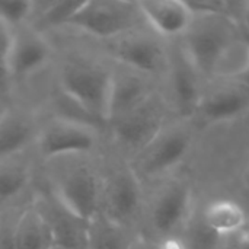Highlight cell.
Here are the masks:
<instances>
[{"instance_id":"33","label":"cell","mask_w":249,"mask_h":249,"mask_svg":"<svg viewBox=\"0 0 249 249\" xmlns=\"http://www.w3.org/2000/svg\"><path fill=\"white\" fill-rule=\"evenodd\" d=\"M3 99H4V95H3V93L0 92V105L3 104ZM0 108H4V107H0Z\"/></svg>"},{"instance_id":"11","label":"cell","mask_w":249,"mask_h":249,"mask_svg":"<svg viewBox=\"0 0 249 249\" xmlns=\"http://www.w3.org/2000/svg\"><path fill=\"white\" fill-rule=\"evenodd\" d=\"M193 193L187 182L171 181L153 196L147 209V225L162 239L187 225L191 217Z\"/></svg>"},{"instance_id":"21","label":"cell","mask_w":249,"mask_h":249,"mask_svg":"<svg viewBox=\"0 0 249 249\" xmlns=\"http://www.w3.org/2000/svg\"><path fill=\"white\" fill-rule=\"evenodd\" d=\"M201 219L204 225L220 238L241 233L247 226L245 210L231 200H219L209 204Z\"/></svg>"},{"instance_id":"20","label":"cell","mask_w":249,"mask_h":249,"mask_svg":"<svg viewBox=\"0 0 249 249\" xmlns=\"http://www.w3.org/2000/svg\"><path fill=\"white\" fill-rule=\"evenodd\" d=\"M139 235L101 213L86 222V249H130Z\"/></svg>"},{"instance_id":"23","label":"cell","mask_w":249,"mask_h":249,"mask_svg":"<svg viewBox=\"0 0 249 249\" xmlns=\"http://www.w3.org/2000/svg\"><path fill=\"white\" fill-rule=\"evenodd\" d=\"M249 70V41L245 38L233 39L216 63L213 76L228 80H239Z\"/></svg>"},{"instance_id":"30","label":"cell","mask_w":249,"mask_h":249,"mask_svg":"<svg viewBox=\"0 0 249 249\" xmlns=\"http://www.w3.org/2000/svg\"><path fill=\"white\" fill-rule=\"evenodd\" d=\"M241 23L249 34V1L244 3V9H242V15H241Z\"/></svg>"},{"instance_id":"34","label":"cell","mask_w":249,"mask_h":249,"mask_svg":"<svg viewBox=\"0 0 249 249\" xmlns=\"http://www.w3.org/2000/svg\"><path fill=\"white\" fill-rule=\"evenodd\" d=\"M1 109H3V108H0V112H1Z\"/></svg>"},{"instance_id":"22","label":"cell","mask_w":249,"mask_h":249,"mask_svg":"<svg viewBox=\"0 0 249 249\" xmlns=\"http://www.w3.org/2000/svg\"><path fill=\"white\" fill-rule=\"evenodd\" d=\"M82 1L76 0H42L34 1L29 23L42 34L67 26Z\"/></svg>"},{"instance_id":"25","label":"cell","mask_w":249,"mask_h":249,"mask_svg":"<svg viewBox=\"0 0 249 249\" xmlns=\"http://www.w3.org/2000/svg\"><path fill=\"white\" fill-rule=\"evenodd\" d=\"M187 233V241L184 242L187 249H217L222 239L204 225L203 219L188 222Z\"/></svg>"},{"instance_id":"28","label":"cell","mask_w":249,"mask_h":249,"mask_svg":"<svg viewBox=\"0 0 249 249\" xmlns=\"http://www.w3.org/2000/svg\"><path fill=\"white\" fill-rule=\"evenodd\" d=\"M130 249H159L158 248V242L152 241L150 238L147 236H143V235H139L134 242L131 244Z\"/></svg>"},{"instance_id":"19","label":"cell","mask_w":249,"mask_h":249,"mask_svg":"<svg viewBox=\"0 0 249 249\" xmlns=\"http://www.w3.org/2000/svg\"><path fill=\"white\" fill-rule=\"evenodd\" d=\"M16 249H57L50 225L32 200L26 203L15 223Z\"/></svg>"},{"instance_id":"27","label":"cell","mask_w":249,"mask_h":249,"mask_svg":"<svg viewBox=\"0 0 249 249\" xmlns=\"http://www.w3.org/2000/svg\"><path fill=\"white\" fill-rule=\"evenodd\" d=\"M23 206L0 213V249H16L15 248V223Z\"/></svg>"},{"instance_id":"13","label":"cell","mask_w":249,"mask_h":249,"mask_svg":"<svg viewBox=\"0 0 249 249\" xmlns=\"http://www.w3.org/2000/svg\"><path fill=\"white\" fill-rule=\"evenodd\" d=\"M32 203L45 217L57 249H86V222L69 212L47 188L34 194Z\"/></svg>"},{"instance_id":"31","label":"cell","mask_w":249,"mask_h":249,"mask_svg":"<svg viewBox=\"0 0 249 249\" xmlns=\"http://www.w3.org/2000/svg\"><path fill=\"white\" fill-rule=\"evenodd\" d=\"M242 184H244V190H245V193L248 194V197H249V163H248V166L245 168V171H244Z\"/></svg>"},{"instance_id":"32","label":"cell","mask_w":249,"mask_h":249,"mask_svg":"<svg viewBox=\"0 0 249 249\" xmlns=\"http://www.w3.org/2000/svg\"><path fill=\"white\" fill-rule=\"evenodd\" d=\"M238 83H239V85H242V86H245V88H249V70H248V73H247L244 77H241V79L238 80Z\"/></svg>"},{"instance_id":"16","label":"cell","mask_w":249,"mask_h":249,"mask_svg":"<svg viewBox=\"0 0 249 249\" xmlns=\"http://www.w3.org/2000/svg\"><path fill=\"white\" fill-rule=\"evenodd\" d=\"M166 74L169 79L172 99L178 111L185 117L196 114L204 95L200 86V73L196 70L181 47L175 53L169 54V67Z\"/></svg>"},{"instance_id":"7","label":"cell","mask_w":249,"mask_h":249,"mask_svg":"<svg viewBox=\"0 0 249 249\" xmlns=\"http://www.w3.org/2000/svg\"><path fill=\"white\" fill-rule=\"evenodd\" d=\"M191 143L193 133L185 124L165 125L156 139L127 163L143 185L172 172L185 159Z\"/></svg>"},{"instance_id":"6","label":"cell","mask_w":249,"mask_h":249,"mask_svg":"<svg viewBox=\"0 0 249 249\" xmlns=\"http://www.w3.org/2000/svg\"><path fill=\"white\" fill-rule=\"evenodd\" d=\"M101 130L96 125L67 118H44L34 144L35 155L42 162L63 156L98 155Z\"/></svg>"},{"instance_id":"8","label":"cell","mask_w":249,"mask_h":249,"mask_svg":"<svg viewBox=\"0 0 249 249\" xmlns=\"http://www.w3.org/2000/svg\"><path fill=\"white\" fill-rule=\"evenodd\" d=\"M165 125V104L158 95H153L136 109L111 120L105 128H108L114 144L128 153L131 159L153 142Z\"/></svg>"},{"instance_id":"26","label":"cell","mask_w":249,"mask_h":249,"mask_svg":"<svg viewBox=\"0 0 249 249\" xmlns=\"http://www.w3.org/2000/svg\"><path fill=\"white\" fill-rule=\"evenodd\" d=\"M10 38H12V29L0 22V92L4 96L12 89L9 73H7V55H9Z\"/></svg>"},{"instance_id":"15","label":"cell","mask_w":249,"mask_h":249,"mask_svg":"<svg viewBox=\"0 0 249 249\" xmlns=\"http://www.w3.org/2000/svg\"><path fill=\"white\" fill-rule=\"evenodd\" d=\"M137 3L144 23L159 38L184 36L194 20V12L188 1L143 0Z\"/></svg>"},{"instance_id":"3","label":"cell","mask_w":249,"mask_h":249,"mask_svg":"<svg viewBox=\"0 0 249 249\" xmlns=\"http://www.w3.org/2000/svg\"><path fill=\"white\" fill-rule=\"evenodd\" d=\"M142 25L146 23L137 1L89 0L82 1L67 28L105 42L140 29Z\"/></svg>"},{"instance_id":"4","label":"cell","mask_w":249,"mask_h":249,"mask_svg":"<svg viewBox=\"0 0 249 249\" xmlns=\"http://www.w3.org/2000/svg\"><path fill=\"white\" fill-rule=\"evenodd\" d=\"M238 28L239 23L233 19L194 13V20L184 35L181 48L200 76H213L220 55L238 38Z\"/></svg>"},{"instance_id":"14","label":"cell","mask_w":249,"mask_h":249,"mask_svg":"<svg viewBox=\"0 0 249 249\" xmlns=\"http://www.w3.org/2000/svg\"><path fill=\"white\" fill-rule=\"evenodd\" d=\"M153 95L156 93L150 83V77L114 63L107 124L143 105Z\"/></svg>"},{"instance_id":"9","label":"cell","mask_w":249,"mask_h":249,"mask_svg":"<svg viewBox=\"0 0 249 249\" xmlns=\"http://www.w3.org/2000/svg\"><path fill=\"white\" fill-rule=\"evenodd\" d=\"M101 44L105 55L115 64L147 77L168 73L169 53L160 39L146 34L142 28Z\"/></svg>"},{"instance_id":"29","label":"cell","mask_w":249,"mask_h":249,"mask_svg":"<svg viewBox=\"0 0 249 249\" xmlns=\"http://www.w3.org/2000/svg\"><path fill=\"white\" fill-rule=\"evenodd\" d=\"M158 248L159 249H187L184 241L178 239V238H165L160 242H158Z\"/></svg>"},{"instance_id":"17","label":"cell","mask_w":249,"mask_h":249,"mask_svg":"<svg viewBox=\"0 0 249 249\" xmlns=\"http://www.w3.org/2000/svg\"><path fill=\"white\" fill-rule=\"evenodd\" d=\"M248 108L249 88L238 83L204 93L196 114L207 124H220L238 118Z\"/></svg>"},{"instance_id":"24","label":"cell","mask_w":249,"mask_h":249,"mask_svg":"<svg viewBox=\"0 0 249 249\" xmlns=\"http://www.w3.org/2000/svg\"><path fill=\"white\" fill-rule=\"evenodd\" d=\"M34 1L28 0H0V22L10 29L29 23Z\"/></svg>"},{"instance_id":"5","label":"cell","mask_w":249,"mask_h":249,"mask_svg":"<svg viewBox=\"0 0 249 249\" xmlns=\"http://www.w3.org/2000/svg\"><path fill=\"white\" fill-rule=\"evenodd\" d=\"M143 212V185L127 162L105 166L102 178L98 213L107 219L133 229Z\"/></svg>"},{"instance_id":"12","label":"cell","mask_w":249,"mask_h":249,"mask_svg":"<svg viewBox=\"0 0 249 249\" xmlns=\"http://www.w3.org/2000/svg\"><path fill=\"white\" fill-rule=\"evenodd\" d=\"M42 118L23 107H4L0 112V160L34 150Z\"/></svg>"},{"instance_id":"10","label":"cell","mask_w":249,"mask_h":249,"mask_svg":"<svg viewBox=\"0 0 249 249\" xmlns=\"http://www.w3.org/2000/svg\"><path fill=\"white\" fill-rule=\"evenodd\" d=\"M54 58V48L48 35L31 25L12 29L7 73L10 86L23 83L45 70Z\"/></svg>"},{"instance_id":"2","label":"cell","mask_w":249,"mask_h":249,"mask_svg":"<svg viewBox=\"0 0 249 249\" xmlns=\"http://www.w3.org/2000/svg\"><path fill=\"white\" fill-rule=\"evenodd\" d=\"M44 163L47 190L74 216L88 222L98 213L102 162L98 155H74Z\"/></svg>"},{"instance_id":"18","label":"cell","mask_w":249,"mask_h":249,"mask_svg":"<svg viewBox=\"0 0 249 249\" xmlns=\"http://www.w3.org/2000/svg\"><path fill=\"white\" fill-rule=\"evenodd\" d=\"M29 152L0 160V213L20 207L19 200L32 184L34 158Z\"/></svg>"},{"instance_id":"1","label":"cell","mask_w":249,"mask_h":249,"mask_svg":"<svg viewBox=\"0 0 249 249\" xmlns=\"http://www.w3.org/2000/svg\"><path fill=\"white\" fill-rule=\"evenodd\" d=\"M112 66L82 53H66L57 63L55 88L101 128L107 127Z\"/></svg>"}]
</instances>
